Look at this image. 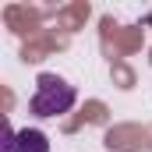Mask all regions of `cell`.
<instances>
[{"label":"cell","instance_id":"cell-1","mask_svg":"<svg viewBox=\"0 0 152 152\" xmlns=\"http://www.w3.org/2000/svg\"><path fill=\"white\" fill-rule=\"evenodd\" d=\"M78 92L71 81H64L60 75H39L36 78V92H32V99H28V110L36 117H64L71 113V106H75Z\"/></svg>","mask_w":152,"mask_h":152},{"label":"cell","instance_id":"cell-2","mask_svg":"<svg viewBox=\"0 0 152 152\" xmlns=\"http://www.w3.org/2000/svg\"><path fill=\"white\" fill-rule=\"evenodd\" d=\"M11 152H50V138H46L39 127H25V131L14 134Z\"/></svg>","mask_w":152,"mask_h":152},{"label":"cell","instance_id":"cell-3","mask_svg":"<svg viewBox=\"0 0 152 152\" xmlns=\"http://www.w3.org/2000/svg\"><path fill=\"white\" fill-rule=\"evenodd\" d=\"M14 127H11V120H4V142H0V152H11V145H14Z\"/></svg>","mask_w":152,"mask_h":152}]
</instances>
